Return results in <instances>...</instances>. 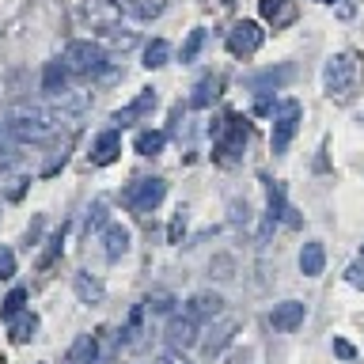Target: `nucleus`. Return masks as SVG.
<instances>
[{
	"mask_svg": "<svg viewBox=\"0 0 364 364\" xmlns=\"http://www.w3.org/2000/svg\"><path fill=\"white\" fill-rule=\"evenodd\" d=\"M57 125H61V114L57 110H46L38 102H23V107H16L8 114L4 129H8L11 141H19V144H42L57 133Z\"/></svg>",
	"mask_w": 364,
	"mask_h": 364,
	"instance_id": "obj_1",
	"label": "nucleus"
},
{
	"mask_svg": "<svg viewBox=\"0 0 364 364\" xmlns=\"http://www.w3.org/2000/svg\"><path fill=\"white\" fill-rule=\"evenodd\" d=\"M61 61L68 65V73H73V76H99V73H107V50H102L99 42H91V38H73L65 46Z\"/></svg>",
	"mask_w": 364,
	"mask_h": 364,
	"instance_id": "obj_2",
	"label": "nucleus"
},
{
	"mask_svg": "<svg viewBox=\"0 0 364 364\" xmlns=\"http://www.w3.org/2000/svg\"><path fill=\"white\" fill-rule=\"evenodd\" d=\"M164 198H167V182L164 178H136V182H129V190H125V205H129L136 216L156 213Z\"/></svg>",
	"mask_w": 364,
	"mask_h": 364,
	"instance_id": "obj_3",
	"label": "nucleus"
},
{
	"mask_svg": "<svg viewBox=\"0 0 364 364\" xmlns=\"http://www.w3.org/2000/svg\"><path fill=\"white\" fill-rule=\"evenodd\" d=\"M247 136H250L247 118H239V114H228V118H224V136L216 141L213 159H216V164H235L239 152H243V144H247Z\"/></svg>",
	"mask_w": 364,
	"mask_h": 364,
	"instance_id": "obj_4",
	"label": "nucleus"
},
{
	"mask_svg": "<svg viewBox=\"0 0 364 364\" xmlns=\"http://www.w3.org/2000/svg\"><path fill=\"white\" fill-rule=\"evenodd\" d=\"M300 118H304V107L296 99H284L281 107H277V118H273V136H269V144H273V152H277V156L292 144L296 129H300Z\"/></svg>",
	"mask_w": 364,
	"mask_h": 364,
	"instance_id": "obj_5",
	"label": "nucleus"
},
{
	"mask_svg": "<svg viewBox=\"0 0 364 364\" xmlns=\"http://www.w3.org/2000/svg\"><path fill=\"white\" fill-rule=\"evenodd\" d=\"M353 80H357V61H353L349 53H334L323 68V91L326 95H346L353 87Z\"/></svg>",
	"mask_w": 364,
	"mask_h": 364,
	"instance_id": "obj_6",
	"label": "nucleus"
},
{
	"mask_svg": "<svg viewBox=\"0 0 364 364\" xmlns=\"http://www.w3.org/2000/svg\"><path fill=\"white\" fill-rule=\"evenodd\" d=\"M262 42H266V31H262L255 19H243V23H235V27L228 31V50H232L235 57L258 53V50H262Z\"/></svg>",
	"mask_w": 364,
	"mask_h": 364,
	"instance_id": "obj_7",
	"label": "nucleus"
},
{
	"mask_svg": "<svg viewBox=\"0 0 364 364\" xmlns=\"http://www.w3.org/2000/svg\"><path fill=\"white\" fill-rule=\"evenodd\" d=\"M167 346L175 349V353H186L198 346V318H190L186 311L182 315H171V323H167Z\"/></svg>",
	"mask_w": 364,
	"mask_h": 364,
	"instance_id": "obj_8",
	"label": "nucleus"
},
{
	"mask_svg": "<svg viewBox=\"0 0 364 364\" xmlns=\"http://www.w3.org/2000/svg\"><path fill=\"white\" fill-rule=\"evenodd\" d=\"M304 318H307V307L300 300H284L273 307V315H269V326L273 330H281V334H292L296 326H304Z\"/></svg>",
	"mask_w": 364,
	"mask_h": 364,
	"instance_id": "obj_9",
	"label": "nucleus"
},
{
	"mask_svg": "<svg viewBox=\"0 0 364 364\" xmlns=\"http://www.w3.org/2000/svg\"><path fill=\"white\" fill-rule=\"evenodd\" d=\"M186 315L190 318H205V323H213V318H220L224 315V296H216V292H198L193 300L186 304Z\"/></svg>",
	"mask_w": 364,
	"mask_h": 364,
	"instance_id": "obj_10",
	"label": "nucleus"
},
{
	"mask_svg": "<svg viewBox=\"0 0 364 364\" xmlns=\"http://www.w3.org/2000/svg\"><path fill=\"white\" fill-rule=\"evenodd\" d=\"M118 152H122V133H118V129H102V133L95 136V148H91V164H95V167H107V164H114V159H118Z\"/></svg>",
	"mask_w": 364,
	"mask_h": 364,
	"instance_id": "obj_11",
	"label": "nucleus"
},
{
	"mask_svg": "<svg viewBox=\"0 0 364 364\" xmlns=\"http://www.w3.org/2000/svg\"><path fill=\"white\" fill-rule=\"evenodd\" d=\"M102 255H107L110 262H118L129 255V228L122 224H107L102 228Z\"/></svg>",
	"mask_w": 364,
	"mask_h": 364,
	"instance_id": "obj_12",
	"label": "nucleus"
},
{
	"mask_svg": "<svg viewBox=\"0 0 364 364\" xmlns=\"http://www.w3.org/2000/svg\"><path fill=\"white\" fill-rule=\"evenodd\" d=\"M156 110V91H141L133 102H125V107L114 114V122L118 125H133V122H141L144 114H152Z\"/></svg>",
	"mask_w": 364,
	"mask_h": 364,
	"instance_id": "obj_13",
	"label": "nucleus"
},
{
	"mask_svg": "<svg viewBox=\"0 0 364 364\" xmlns=\"http://www.w3.org/2000/svg\"><path fill=\"white\" fill-rule=\"evenodd\" d=\"M68 65L61 61V57H57V61H50L46 65V73H42V91H50V95H65L68 91Z\"/></svg>",
	"mask_w": 364,
	"mask_h": 364,
	"instance_id": "obj_14",
	"label": "nucleus"
},
{
	"mask_svg": "<svg viewBox=\"0 0 364 364\" xmlns=\"http://www.w3.org/2000/svg\"><path fill=\"white\" fill-rule=\"evenodd\" d=\"M118 0H87L84 4V16L91 19V23H99L102 31H110L114 27V19H118Z\"/></svg>",
	"mask_w": 364,
	"mask_h": 364,
	"instance_id": "obj_15",
	"label": "nucleus"
},
{
	"mask_svg": "<svg viewBox=\"0 0 364 364\" xmlns=\"http://www.w3.org/2000/svg\"><path fill=\"white\" fill-rule=\"evenodd\" d=\"M323 266H326V247L323 243H304V250H300V273L304 277H318L323 273Z\"/></svg>",
	"mask_w": 364,
	"mask_h": 364,
	"instance_id": "obj_16",
	"label": "nucleus"
},
{
	"mask_svg": "<svg viewBox=\"0 0 364 364\" xmlns=\"http://www.w3.org/2000/svg\"><path fill=\"white\" fill-rule=\"evenodd\" d=\"M95 360H99V341L91 334H80L73 346H68L65 364H95Z\"/></svg>",
	"mask_w": 364,
	"mask_h": 364,
	"instance_id": "obj_17",
	"label": "nucleus"
},
{
	"mask_svg": "<svg viewBox=\"0 0 364 364\" xmlns=\"http://www.w3.org/2000/svg\"><path fill=\"white\" fill-rule=\"evenodd\" d=\"M258 11L266 23H273V27H284V23L296 16V4L292 0H258Z\"/></svg>",
	"mask_w": 364,
	"mask_h": 364,
	"instance_id": "obj_18",
	"label": "nucleus"
},
{
	"mask_svg": "<svg viewBox=\"0 0 364 364\" xmlns=\"http://www.w3.org/2000/svg\"><path fill=\"white\" fill-rule=\"evenodd\" d=\"M73 289H76V296H80V304H102V296H107L102 281L91 277V273H76V277H73Z\"/></svg>",
	"mask_w": 364,
	"mask_h": 364,
	"instance_id": "obj_19",
	"label": "nucleus"
},
{
	"mask_svg": "<svg viewBox=\"0 0 364 364\" xmlns=\"http://www.w3.org/2000/svg\"><path fill=\"white\" fill-rule=\"evenodd\" d=\"M34 330H38V315H34V311H23V315H16V318L8 323V338L16 341V346H23V341L34 338Z\"/></svg>",
	"mask_w": 364,
	"mask_h": 364,
	"instance_id": "obj_20",
	"label": "nucleus"
},
{
	"mask_svg": "<svg viewBox=\"0 0 364 364\" xmlns=\"http://www.w3.org/2000/svg\"><path fill=\"white\" fill-rule=\"evenodd\" d=\"M235 330H239L235 318H224V323H216V326H213V338L205 341V357H216V353H220L228 341L235 338Z\"/></svg>",
	"mask_w": 364,
	"mask_h": 364,
	"instance_id": "obj_21",
	"label": "nucleus"
},
{
	"mask_svg": "<svg viewBox=\"0 0 364 364\" xmlns=\"http://www.w3.org/2000/svg\"><path fill=\"white\" fill-rule=\"evenodd\" d=\"M164 144H167L164 129H144V133H136V141H133V148L141 156H159V152H164Z\"/></svg>",
	"mask_w": 364,
	"mask_h": 364,
	"instance_id": "obj_22",
	"label": "nucleus"
},
{
	"mask_svg": "<svg viewBox=\"0 0 364 364\" xmlns=\"http://www.w3.org/2000/svg\"><path fill=\"white\" fill-rule=\"evenodd\" d=\"M220 95V76H205L198 87H193V95H190V107H209V102Z\"/></svg>",
	"mask_w": 364,
	"mask_h": 364,
	"instance_id": "obj_23",
	"label": "nucleus"
},
{
	"mask_svg": "<svg viewBox=\"0 0 364 364\" xmlns=\"http://www.w3.org/2000/svg\"><path fill=\"white\" fill-rule=\"evenodd\" d=\"M167 57H171V46L164 38H152L144 46V68H164Z\"/></svg>",
	"mask_w": 364,
	"mask_h": 364,
	"instance_id": "obj_24",
	"label": "nucleus"
},
{
	"mask_svg": "<svg viewBox=\"0 0 364 364\" xmlns=\"http://www.w3.org/2000/svg\"><path fill=\"white\" fill-rule=\"evenodd\" d=\"M23 304H27V289H11L4 296V304H0V318L4 323H11L16 315H23Z\"/></svg>",
	"mask_w": 364,
	"mask_h": 364,
	"instance_id": "obj_25",
	"label": "nucleus"
},
{
	"mask_svg": "<svg viewBox=\"0 0 364 364\" xmlns=\"http://www.w3.org/2000/svg\"><path fill=\"white\" fill-rule=\"evenodd\" d=\"M144 307H148L152 315H171V311H175V296H171L167 289H156V292H148Z\"/></svg>",
	"mask_w": 364,
	"mask_h": 364,
	"instance_id": "obj_26",
	"label": "nucleus"
},
{
	"mask_svg": "<svg viewBox=\"0 0 364 364\" xmlns=\"http://www.w3.org/2000/svg\"><path fill=\"white\" fill-rule=\"evenodd\" d=\"M164 8H167V0H129V11L136 19H156V16H164Z\"/></svg>",
	"mask_w": 364,
	"mask_h": 364,
	"instance_id": "obj_27",
	"label": "nucleus"
},
{
	"mask_svg": "<svg viewBox=\"0 0 364 364\" xmlns=\"http://www.w3.org/2000/svg\"><path fill=\"white\" fill-rule=\"evenodd\" d=\"M205 46V31H190V38H186V46H182V65H190L193 57H198V50Z\"/></svg>",
	"mask_w": 364,
	"mask_h": 364,
	"instance_id": "obj_28",
	"label": "nucleus"
},
{
	"mask_svg": "<svg viewBox=\"0 0 364 364\" xmlns=\"http://www.w3.org/2000/svg\"><path fill=\"white\" fill-rule=\"evenodd\" d=\"M284 76H289V68H277V73H273V68H269V73H262L258 80H255V84H250V87H255V91H266V87H277L281 84V80Z\"/></svg>",
	"mask_w": 364,
	"mask_h": 364,
	"instance_id": "obj_29",
	"label": "nucleus"
},
{
	"mask_svg": "<svg viewBox=\"0 0 364 364\" xmlns=\"http://www.w3.org/2000/svg\"><path fill=\"white\" fill-rule=\"evenodd\" d=\"M16 277V255H11L8 247H0V281Z\"/></svg>",
	"mask_w": 364,
	"mask_h": 364,
	"instance_id": "obj_30",
	"label": "nucleus"
},
{
	"mask_svg": "<svg viewBox=\"0 0 364 364\" xmlns=\"http://www.w3.org/2000/svg\"><path fill=\"white\" fill-rule=\"evenodd\" d=\"M346 281L353 284V289H364V258H360V262H353V266L346 269Z\"/></svg>",
	"mask_w": 364,
	"mask_h": 364,
	"instance_id": "obj_31",
	"label": "nucleus"
},
{
	"mask_svg": "<svg viewBox=\"0 0 364 364\" xmlns=\"http://www.w3.org/2000/svg\"><path fill=\"white\" fill-rule=\"evenodd\" d=\"M102 220H107V205L95 201V205H91V213H87V232H91V228H102Z\"/></svg>",
	"mask_w": 364,
	"mask_h": 364,
	"instance_id": "obj_32",
	"label": "nucleus"
},
{
	"mask_svg": "<svg viewBox=\"0 0 364 364\" xmlns=\"http://www.w3.org/2000/svg\"><path fill=\"white\" fill-rule=\"evenodd\" d=\"M182 232H186V213H175V220H171V232H167V239H171V243H178V239H182Z\"/></svg>",
	"mask_w": 364,
	"mask_h": 364,
	"instance_id": "obj_33",
	"label": "nucleus"
},
{
	"mask_svg": "<svg viewBox=\"0 0 364 364\" xmlns=\"http://www.w3.org/2000/svg\"><path fill=\"white\" fill-rule=\"evenodd\" d=\"M232 220H235V224H250V209H247V201H243V205L232 201Z\"/></svg>",
	"mask_w": 364,
	"mask_h": 364,
	"instance_id": "obj_34",
	"label": "nucleus"
},
{
	"mask_svg": "<svg viewBox=\"0 0 364 364\" xmlns=\"http://www.w3.org/2000/svg\"><path fill=\"white\" fill-rule=\"evenodd\" d=\"M334 353H338V357H346V360H353V357H357V353H353V346H349L346 338H334Z\"/></svg>",
	"mask_w": 364,
	"mask_h": 364,
	"instance_id": "obj_35",
	"label": "nucleus"
},
{
	"mask_svg": "<svg viewBox=\"0 0 364 364\" xmlns=\"http://www.w3.org/2000/svg\"><path fill=\"white\" fill-rule=\"evenodd\" d=\"M156 364H190V360H186V353L171 349V353H164V357H156Z\"/></svg>",
	"mask_w": 364,
	"mask_h": 364,
	"instance_id": "obj_36",
	"label": "nucleus"
},
{
	"mask_svg": "<svg viewBox=\"0 0 364 364\" xmlns=\"http://www.w3.org/2000/svg\"><path fill=\"white\" fill-rule=\"evenodd\" d=\"M318 4H334V0H318Z\"/></svg>",
	"mask_w": 364,
	"mask_h": 364,
	"instance_id": "obj_37",
	"label": "nucleus"
}]
</instances>
